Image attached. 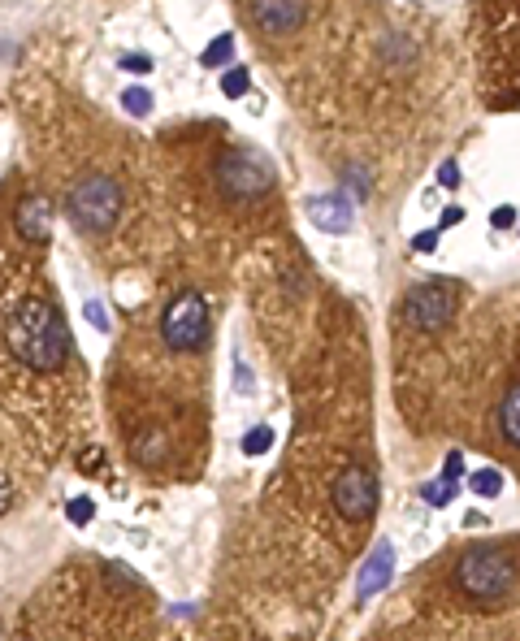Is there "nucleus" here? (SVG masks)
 Here are the masks:
<instances>
[{
  "label": "nucleus",
  "mask_w": 520,
  "mask_h": 641,
  "mask_svg": "<svg viewBox=\"0 0 520 641\" xmlns=\"http://www.w3.org/2000/svg\"><path fill=\"white\" fill-rule=\"evenodd\" d=\"M221 57H230V39H217V48L208 52V65H217Z\"/></svg>",
  "instance_id": "obj_15"
},
{
  "label": "nucleus",
  "mask_w": 520,
  "mask_h": 641,
  "mask_svg": "<svg viewBox=\"0 0 520 641\" xmlns=\"http://www.w3.org/2000/svg\"><path fill=\"white\" fill-rule=\"evenodd\" d=\"M425 499H429V503H438V507H442V503H447V499H451V486H447V481H442V486H429V490H425Z\"/></svg>",
  "instance_id": "obj_11"
},
{
  "label": "nucleus",
  "mask_w": 520,
  "mask_h": 641,
  "mask_svg": "<svg viewBox=\"0 0 520 641\" xmlns=\"http://www.w3.org/2000/svg\"><path fill=\"white\" fill-rule=\"evenodd\" d=\"M221 87H226L230 96H239V91L247 87V83H243V70H234V74H230V78H226V83H221Z\"/></svg>",
  "instance_id": "obj_14"
},
{
  "label": "nucleus",
  "mask_w": 520,
  "mask_h": 641,
  "mask_svg": "<svg viewBox=\"0 0 520 641\" xmlns=\"http://www.w3.org/2000/svg\"><path fill=\"white\" fill-rule=\"evenodd\" d=\"M57 195L74 230L96 243L100 252H109L143 217V195L148 191H143V182H135L130 152L117 139H109L65 152Z\"/></svg>",
  "instance_id": "obj_2"
},
{
  "label": "nucleus",
  "mask_w": 520,
  "mask_h": 641,
  "mask_svg": "<svg viewBox=\"0 0 520 641\" xmlns=\"http://www.w3.org/2000/svg\"><path fill=\"white\" fill-rule=\"evenodd\" d=\"M460 308V286L455 282H416L395 304V325L408 334H442Z\"/></svg>",
  "instance_id": "obj_6"
},
{
  "label": "nucleus",
  "mask_w": 520,
  "mask_h": 641,
  "mask_svg": "<svg viewBox=\"0 0 520 641\" xmlns=\"http://www.w3.org/2000/svg\"><path fill=\"white\" fill-rule=\"evenodd\" d=\"M234 5H239V22L247 26V35L256 39V48L269 61L304 44L321 13V0H234Z\"/></svg>",
  "instance_id": "obj_5"
},
{
  "label": "nucleus",
  "mask_w": 520,
  "mask_h": 641,
  "mask_svg": "<svg viewBox=\"0 0 520 641\" xmlns=\"http://www.w3.org/2000/svg\"><path fill=\"white\" fill-rule=\"evenodd\" d=\"M468 490H473V494H486V499H494V494L503 490V477L494 473V468H481V473L468 477Z\"/></svg>",
  "instance_id": "obj_10"
},
{
  "label": "nucleus",
  "mask_w": 520,
  "mask_h": 641,
  "mask_svg": "<svg viewBox=\"0 0 520 641\" xmlns=\"http://www.w3.org/2000/svg\"><path fill=\"white\" fill-rule=\"evenodd\" d=\"M390 559H395V551H390L386 542H382V546H377V551L369 555V564L360 568V581H356L360 598H373V594H377V590H382V585L390 581Z\"/></svg>",
  "instance_id": "obj_9"
},
{
  "label": "nucleus",
  "mask_w": 520,
  "mask_h": 641,
  "mask_svg": "<svg viewBox=\"0 0 520 641\" xmlns=\"http://www.w3.org/2000/svg\"><path fill=\"white\" fill-rule=\"evenodd\" d=\"M330 499H334V507H338V516L351 520V525L369 520V516H373V503H377L373 473H369V468H360V464L343 468V473H338V481H334V490H330Z\"/></svg>",
  "instance_id": "obj_7"
},
{
  "label": "nucleus",
  "mask_w": 520,
  "mask_h": 641,
  "mask_svg": "<svg viewBox=\"0 0 520 641\" xmlns=\"http://www.w3.org/2000/svg\"><path fill=\"white\" fill-rule=\"evenodd\" d=\"M243 447H247V451H265V447H269V429H260V434H247Z\"/></svg>",
  "instance_id": "obj_12"
},
{
  "label": "nucleus",
  "mask_w": 520,
  "mask_h": 641,
  "mask_svg": "<svg viewBox=\"0 0 520 641\" xmlns=\"http://www.w3.org/2000/svg\"><path fill=\"white\" fill-rule=\"evenodd\" d=\"M126 104H130V109H139V113H143V109H148V104H152V100H148V96H143V91H130V96H126Z\"/></svg>",
  "instance_id": "obj_16"
},
{
  "label": "nucleus",
  "mask_w": 520,
  "mask_h": 641,
  "mask_svg": "<svg viewBox=\"0 0 520 641\" xmlns=\"http://www.w3.org/2000/svg\"><path fill=\"white\" fill-rule=\"evenodd\" d=\"M494 438H499V447L507 451V460L520 464V369L507 377V386L499 390V403H494Z\"/></svg>",
  "instance_id": "obj_8"
},
{
  "label": "nucleus",
  "mask_w": 520,
  "mask_h": 641,
  "mask_svg": "<svg viewBox=\"0 0 520 641\" xmlns=\"http://www.w3.org/2000/svg\"><path fill=\"white\" fill-rule=\"evenodd\" d=\"M178 187L191 191V208L200 217L221 221V226H265L282 213L278 204V178L273 165L247 143L234 139H204L178 148Z\"/></svg>",
  "instance_id": "obj_1"
},
{
  "label": "nucleus",
  "mask_w": 520,
  "mask_h": 641,
  "mask_svg": "<svg viewBox=\"0 0 520 641\" xmlns=\"http://www.w3.org/2000/svg\"><path fill=\"white\" fill-rule=\"evenodd\" d=\"M70 520H78V525H83V520H91V503H70Z\"/></svg>",
  "instance_id": "obj_13"
},
{
  "label": "nucleus",
  "mask_w": 520,
  "mask_h": 641,
  "mask_svg": "<svg viewBox=\"0 0 520 641\" xmlns=\"http://www.w3.org/2000/svg\"><path fill=\"white\" fill-rule=\"evenodd\" d=\"M494 226H512V208H499V213H494Z\"/></svg>",
  "instance_id": "obj_17"
},
{
  "label": "nucleus",
  "mask_w": 520,
  "mask_h": 641,
  "mask_svg": "<svg viewBox=\"0 0 520 641\" xmlns=\"http://www.w3.org/2000/svg\"><path fill=\"white\" fill-rule=\"evenodd\" d=\"M5 351L9 369L18 364L26 377H61L74 364V343L61 321V308L48 291H22L5 308Z\"/></svg>",
  "instance_id": "obj_3"
},
{
  "label": "nucleus",
  "mask_w": 520,
  "mask_h": 641,
  "mask_svg": "<svg viewBox=\"0 0 520 641\" xmlns=\"http://www.w3.org/2000/svg\"><path fill=\"white\" fill-rule=\"evenodd\" d=\"M451 590L468 607H503L520 590V546L516 542H473L455 555Z\"/></svg>",
  "instance_id": "obj_4"
}]
</instances>
